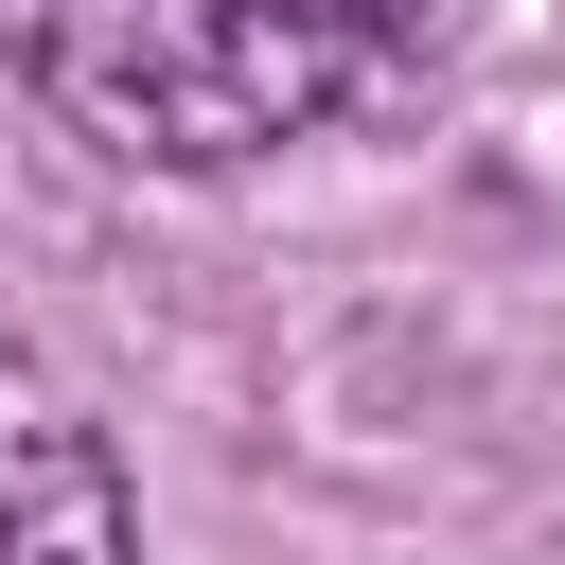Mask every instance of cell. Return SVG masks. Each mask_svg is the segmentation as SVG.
Returning <instances> with one entry per match:
<instances>
[{"label":"cell","mask_w":565,"mask_h":565,"mask_svg":"<svg viewBox=\"0 0 565 565\" xmlns=\"http://www.w3.org/2000/svg\"><path fill=\"white\" fill-rule=\"evenodd\" d=\"M0 35L35 106L141 177L282 159L388 71V0H0Z\"/></svg>","instance_id":"1"},{"label":"cell","mask_w":565,"mask_h":565,"mask_svg":"<svg viewBox=\"0 0 565 565\" xmlns=\"http://www.w3.org/2000/svg\"><path fill=\"white\" fill-rule=\"evenodd\" d=\"M0 565H141L124 459L35 353H0Z\"/></svg>","instance_id":"2"}]
</instances>
